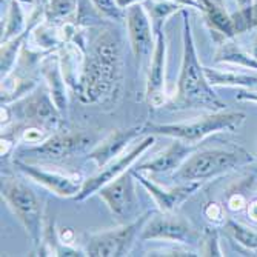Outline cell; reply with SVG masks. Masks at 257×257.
Returning <instances> with one entry per match:
<instances>
[{"instance_id": "1f68e13d", "label": "cell", "mask_w": 257, "mask_h": 257, "mask_svg": "<svg viewBox=\"0 0 257 257\" xmlns=\"http://www.w3.org/2000/svg\"><path fill=\"white\" fill-rule=\"evenodd\" d=\"M170 2H174L183 8H196V10L202 11V5L197 2V0H170Z\"/></svg>"}, {"instance_id": "3957f363", "label": "cell", "mask_w": 257, "mask_h": 257, "mask_svg": "<svg viewBox=\"0 0 257 257\" xmlns=\"http://www.w3.org/2000/svg\"><path fill=\"white\" fill-rule=\"evenodd\" d=\"M254 160L255 157L242 147L199 150L174 171L173 179L177 182H206L251 165Z\"/></svg>"}, {"instance_id": "ba28073f", "label": "cell", "mask_w": 257, "mask_h": 257, "mask_svg": "<svg viewBox=\"0 0 257 257\" xmlns=\"http://www.w3.org/2000/svg\"><path fill=\"white\" fill-rule=\"evenodd\" d=\"M200 232L193 223L176 213H162L150 216L145 222L140 239L142 240H160L168 243H179L193 246L200 242Z\"/></svg>"}, {"instance_id": "44dd1931", "label": "cell", "mask_w": 257, "mask_h": 257, "mask_svg": "<svg viewBox=\"0 0 257 257\" xmlns=\"http://www.w3.org/2000/svg\"><path fill=\"white\" fill-rule=\"evenodd\" d=\"M144 7L148 13L150 19H151L156 36L163 31L165 22L171 16H174L177 11L183 10V7H180L174 2H170V0H145Z\"/></svg>"}, {"instance_id": "30bf717a", "label": "cell", "mask_w": 257, "mask_h": 257, "mask_svg": "<svg viewBox=\"0 0 257 257\" xmlns=\"http://www.w3.org/2000/svg\"><path fill=\"white\" fill-rule=\"evenodd\" d=\"M97 144V137L91 131H54L42 144L28 147L23 154L42 159H68L92 150Z\"/></svg>"}, {"instance_id": "d590c367", "label": "cell", "mask_w": 257, "mask_h": 257, "mask_svg": "<svg viewBox=\"0 0 257 257\" xmlns=\"http://www.w3.org/2000/svg\"><path fill=\"white\" fill-rule=\"evenodd\" d=\"M251 54L257 59V34H255V37H254V40H252V46H251Z\"/></svg>"}, {"instance_id": "d6a6232c", "label": "cell", "mask_w": 257, "mask_h": 257, "mask_svg": "<svg viewBox=\"0 0 257 257\" xmlns=\"http://www.w3.org/2000/svg\"><path fill=\"white\" fill-rule=\"evenodd\" d=\"M115 2H117L119 8H122V10L125 11L126 8H130V7H133V5H137V4H144L145 0H115Z\"/></svg>"}, {"instance_id": "5b68a950", "label": "cell", "mask_w": 257, "mask_h": 257, "mask_svg": "<svg viewBox=\"0 0 257 257\" xmlns=\"http://www.w3.org/2000/svg\"><path fill=\"white\" fill-rule=\"evenodd\" d=\"M0 191H2V200L7 203V206L11 209L16 219L25 229L34 255L42 243L46 223L42 199L25 182L11 176H2Z\"/></svg>"}, {"instance_id": "ffe728a7", "label": "cell", "mask_w": 257, "mask_h": 257, "mask_svg": "<svg viewBox=\"0 0 257 257\" xmlns=\"http://www.w3.org/2000/svg\"><path fill=\"white\" fill-rule=\"evenodd\" d=\"M205 74L211 86H226V88H254L257 85V76L234 73V71H220V69L205 66Z\"/></svg>"}, {"instance_id": "7a4b0ae2", "label": "cell", "mask_w": 257, "mask_h": 257, "mask_svg": "<svg viewBox=\"0 0 257 257\" xmlns=\"http://www.w3.org/2000/svg\"><path fill=\"white\" fill-rule=\"evenodd\" d=\"M183 16V53L180 63V74L177 80L176 96L168 102L173 109H202V111H222L226 109V103L217 96L214 86L209 85L205 66L200 63L196 43L193 37L188 11L182 10Z\"/></svg>"}, {"instance_id": "6da1fadb", "label": "cell", "mask_w": 257, "mask_h": 257, "mask_svg": "<svg viewBox=\"0 0 257 257\" xmlns=\"http://www.w3.org/2000/svg\"><path fill=\"white\" fill-rule=\"evenodd\" d=\"M83 68L77 86L82 105H105L119 97L123 85L122 37L108 27L91 28L83 46Z\"/></svg>"}, {"instance_id": "cb8c5ba5", "label": "cell", "mask_w": 257, "mask_h": 257, "mask_svg": "<svg viewBox=\"0 0 257 257\" xmlns=\"http://www.w3.org/2000/svg\"><path fill=\"white\" fill-rule=\"evenodd\" d=\"M225 229L229 234V237L237 242L240 246L251 252H257V231L236 222L234 219L228 217L225 222Z\"/></svg>"}, {"instance_id": "5bb4252c", "label": "cell", "mask_w": 257, "mask_h": 257, "mask_svg": "<svg viewBox=\"0 0 257 257\" xmlns=\"http://www.w3.org/2000/svg\"><path fill=\"white\" fill-rule=\"evenodd\" d=\"M131 171L136 180L154 199L157 208L162 213H177L183 202L188 200L203 185V182H177V185L174 186H162L134 168H131Z\"/></svg>"}, {"instance_id": "9c48e42d", "label": "cell", "mask_w": 257, "mask_h": 257, "mask_svg": "<svg viewBox=\"0 0 257 257\" xmlns=\"http://www.w3.org/2000/svg\"><path fill=\"white\" fill-rule=\"evenodd\" d=\"M154 142H156V134H145L142 139L137 140L136 144H133L131 148L126 150L122 156L111 160L108 165L100 168V171L96 173L94 176L85 179L82 190L74 197V200L83 202L88 197H91L92 194H97V191L103 185H106L108 182H111L114 179H117L120 174L128 171L134 163L154 145Z\"/></svg>"}, {"instance_id": "d4e9b609", "label": "cell", "mask_w": 257, "mask_h": 257, "mask_svg": "<svg viewBox=\"0 0 257 257\" xmlns=\"http://www.w3.org/2000/svg\"><path fill=\"white\" fill-rule=\"evenodd\" d=\"M200 255H223L220 245H219V231L213 225L205 228V231L200 236Z\"/></svg>"}, {"instance_id": "e0dca14e", "label": "cell", "mask_w": 257, "mask_h": 257, "mask_svg": "<svg viewBox=\"0 0 257 257\" xmlns=\"http://www.w3.org/2000/svg\"><path fill=\"white\" fill-rule=\"evenodd\" d=\"M196 151V145H190L180 139H173V142L156 157L140 163L134 170L150 174H168L177 171L182 163Z\"/></svg>"}, {"instance_id": "ac0fdd59", "label": "cell", "mask_w": 257, "mask_h": 257, "mask_svg": "<svg viewBox=\"0 0 257 257\" xmlns=\"http://www.w3.org/2000/svg\"><path fill=\"white\" fill-rule=\"evenodd\" d=\"M39 69H40L42 77L46 82V88H48L57 109L65 117L68 114V89L69 88L62 73L59 54H53V53L46 54L39 62Z\"/></svg>"}, {"instance_id": "52a82bcc", "label": "cell", "mask_w": 257, "mask_h": 257, "mask_svg": "<svg viewBox=\"0 0 257 257\" xmlns=\"http://www.w3.org/2000/svg\"><path fill=\"white\" fill-rule=\"evenodd\" d=\"M151 213L139 216L136 220L122 223L117 228H109L94 232L88 237L85 254L89 257H123L128 255Z\"/></svg>"}, {"instance_id": "83f0119b", "label": "cell", "mask_w": 257, "mask_h": 257, "mask_svg": "<svg viewBox=\"0 0 257 257\" xmlns=\"http://www.w3.org/2000/svg\"><path fill=\"white\" fill-rule=\"evenodd\" d=\"M246 206H248V199L243 194V191H239V190L228 191L226 205H225L226 209H229V211H232V213H239V211H242V209H245Z\"/></svg>"}, {"instance_id": "4fadbf2b", "label": "cell", "mask_w": 257, "mask_h": 257, "mask_svg": "<svg viewBox=\"0 0 257 257\" xmlns=\"http://www.w3.org/2000/svg\"><path fill=\"white\" fill-rule=\"evenodd\" d=\"M14 167L28 179L33 182L42 185L43 188L51 191L53 194L59 197H76L82 186L85 179L79 173H60V171H51L43 167L31 165V163L22 162L19 159L14 160Z\"/></svg>"}, {"instance_id": "f1b7e54d", "label": "cell", "mask_w": 257, "mask_h": 257, "mask_svg": "<svg viewBox=\"0 0 257 257\" xmlns=\"http://www.w3.org/2000/svg\"><path fill=\"white\" fill-rule=\"evenodd\" d=\"M236 99H237L239 102L257 103V91H252L251 88H239Z\"/></svg>"}, {"instance_id": "f546056e", "label": "cell", "mask_w": 257, "mask_h": 257, "mask_svg": "<svg viewBox=\"0 0 257 257\" xmlns=\"http://www.w3.org/2000/svg\"><path fill=\"white\" fill-rule=\"evenodd\" d=\"M76 239V234H74V231L71 228H63L62 232H59V240L63 243V245H68V246H71L73 242Z\"/></svg>"}, {"instance_id": "836d02e7", "label": "cell", "mask_w": 257, "mask_h": 257, "mask_svg": "<svg viewBox=\"0 0 257 257\" xmlns=\"http://www.w3.org/2000/svg\"><path fill=\"white\" fill-rule=\"evenodd\" d=\"M197 2L202 5V11H203V8H205L206 5H211V4H216V5H223V7H225L223 0H197Z\"/></svg>"}, {"instance_id": "e575fe53", "label": "cell", "mask_w": 257, "mask_h": 257, "mask_svg": "<svg viewBox=\"0 0 257 257\" xmlns=\"http://www.w3.org/2000/svg\"><path fill=\"white\" fill-rule=\"evenodd\" d=\"M237 5H239V10H243V8H248L252 5V0H236Z\"/></svg>"}, {"instance_id": "603a6c76", "label": "cell", "mask_w": 257, "mask_h": 257, "mask_svg": "<svg viewBox=\"0 0 257 257\" xmlns=\"http://www.w3.org/2000/svg\"><path fill=\"white\" fill-rule=\"evenodd\" d=\"M42 8L43 19L50 23H54V25H59L76 14L79 2L77 0H43Z\"/></svg>"}, {"instance_id": "277c9868", "label": "cell", "mask_w": 257, "mask_h": 257, "mask_svg": "<svg viewBox=\"0 0 257 257\" xmlns=\"http://www.w3.org/2000/svg\"><path fill=\"white\" fill-rule=\"evenodd\" d=\"M246 119V114L240 111H209L202 117H196L190 122L179 123H154L145 122V133L165 136L171 139H180L183 142L196 145L208 136L217 133H234L237 131Z\"/></svg>"}, {"instance_id": "4316f807", "label": "cell", "mask_w": 257, "mask_h": 257, "mask_svg": "<svg viewBox=\"0 0 257 257\" xmlns=\"http://www.w3.org/2000/svg\"><path fill=\"white\" fill-rule=\"evenodd\" d=\"M203 216L206 217V220L209 223H213L214 226L219 225H225L226 222V211H225V206L219 202H208L203 206Z\"/></svg>"}, {"instance_id": "7c38bea8", "label": "cell", "mask_w": 257, "mask_h": 257, "mask_svg": "<svg viewBox=\"0 0 257 257\" xmlns=\"http://www.w3.org/2000/svg\"><path fill=\"white\" fill-rule=\"evenodd\" d=\"M100 200L109 211L123 223L139 217V197L136 193V177L131 171H125L117 179L103 185L97 191Z\"/></svg>"}, {"instance_id": "4dcf8cb0", "label": "cell", "mask_w": 257, "mask_h": 257, "mask_svg": "<svg viewBox=\"0 0 257 257\" xmlns=\"http://www.w3.org/2000/svg\"><path fill=\"white\" fill-rule=\"evenodd\" d=\"M246 213H248V217L252 223L257 225V199H252L248 202V206H246Z\"/></svg>"}, {"instance_id": "8fae6325", "label": "cell", "mask_w": 257, "mask_h": 257, "mask_svg": "<svg viewBox=\"0 0 257 257\" xmlns=\"http://www.w3.org/2000/svg\"><path fill=\"white\" fill-rule=\"evenodd\" d=\"M123 20L128 31L131 51L139 66L145 69L147 73L156 48V33L144 4H137L126 8Z\"/></svg>"}, {"instance_id": "7402d4cb", "label": "cell", "mask_w": 257, "mask_h": 257, "mask_svg": "<svg viewBox=\"0 0 257 257\" xmlns=\"http://www.w3.org/2000/svg\"><path fill=\"white\" fill-rule=\"evenodd\" d=\"M28 28H30V22H27V17L20 7V2L19 0H11L7 20H5V27L2 28V43L19 37Z\"/></svg>"}, {"instance_id": "2e32d148", "label": "cell", "mask_w": 257, "mask_h": 257, "mask_svg": "<svg viewBox=\"0 0 257 257\" xmlns=\"http://www.w3.org/2000/svg\"><path fill=\"white\" fill-rule=\"evenodd\" d=\"M145 126L144 125H136L123 130H114L111 131L105 139L96 144V147L89 150L86 159L94 162L96 167L100 170L115 157L122 156L128 147H131L136 140H139L140 136H145Z\"/></svg>"}, {"instance_id": "d6986e66", "label": "cell", "mask_w": 257, "mask_h": 257, "mask_svg": "<svg viewBox=\"0 0 257 257\" xmlns=\"http://www.w3.org/2000/svg\"><path fill=\"white\" fill-rule=\"evenodd\" d=\"M216 63H228L232 66H240L257 71V59L252 54L243 51L239 43L232 39H223V43L219 46L216 53Z\"/></svg>"}, {"instance_id": "9a60e30c", "label": "cell", "mask_w": 257, "mask_h": 257, "mask_svg": "<svg viewBox=\"0 0 257 257\" xmlns=\"http://www.w3.org/2000/svg\"><path fill=\"white\" fill-rule=\"evenodd\" d=\"M167 37L165 31L156 36V48L151 59V63L147 71V86H145V99L153 108H162L168 105L167 94Z\"/></svg>"}, {"instance_id": "8992f818", "label": "cell", "mask_w": 257, "mask_h": 257, "mask_svg": "<svg viewBox=\"0 0 257 257\" xmlns=\"http://www.w3.org/2000/svg\"><path fill=\"white\" fill-rule=\"evenodd\" d=\"M10 106L13 111V122L19 126H40L54 133L63 119L46 86H37Z\"/></svg>"}, {"instance_id": "484cf974", "label": "cell", "mask_w": 257, "mask_h": 257, "mask_svg": "<svg viewBox=\"0 0 257 257\" xmlns=\"http://www.w3.org/2000/svg\"><path fill=\"white\" fill-rule=\"evenodd\" d=\"M91 4L100 16H103L108 20L120 22L125 19V11L119 8L115 0H91Z\"/></svg>"}]
</instances>
